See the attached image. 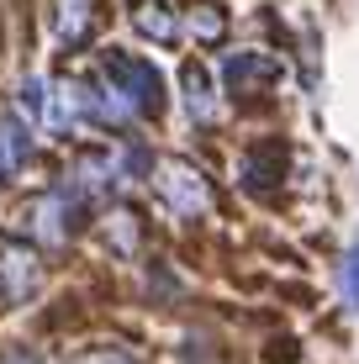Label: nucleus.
<instances>
[{
	"label": "nucleus",
	"mask_w": 359,
	"mask_h": 364,
	"mask_svg": "<svg viewBox=\"0 0 359 364\" xmlns=\"http://www.w3.org/2000/svg\"><path fill=\"white\" fill-rule=\"evenodd\" d=\"M37 222V237H43V248H58L69 237V196H43L32 211Z\"/></svg>",
	"instance_id": "0eeeda50"
},
{
	"label": "nucleus",
	"mask_w": 359,
	"mask_h": 364,
	"mask_svg": "<svg viewBox=\"0 0 359 364\" xmlns=\"http://www.w3.org/2000/svg\"><path fill=\"white\" fill-rule=\"evenodd\" d=\"M11 364H27V359H11Z\"/></svg>",
	"instance_id": "f8f14e48"
},
{
	"label": "nucleus",
	"mask_w": 359,
	"mask_h": 364,
	"mask_svg": "<svg viewBox=\"0 0 359 364\" xmlns=\"http://www.w3.org/2000/svg\"><path fill=\"white\" fill-rule=\"evenodd\" d=\"M132 27H138L143 37H154V43H175L180 37V16L169 6H154V0H148V6H132Z\"/></svg>",
	"instance_id": "1a4fd4ad"
},
{
	"label": "nucleus",
	"mask_w": 359,
	"mask_h": 364,
	"mask_svg": "<svg viewBox=\"0 0 359 364\" xmlns=\"http://www.w3.org/2000/svg\"><path fill=\"white\" fill-rule=\"evenodd\" d=\"M37 280H43V259L21 243H6V254H0V301H27L37 291Z\"/></svg>",
	"instance_id": "7ed1b4c3"
},
{
	"label": "nucleus",
	"mask_w": 359,
	"mask_h": 364,
	"mask_svg": "<svg viewBox=\"0 0 359 364\" xmlns=\"http://www.w3.org/2000/svg\"><path fill=\"white\" fill-rule=\"evenodd\" d=\"M275 58H264V53H232L227 64H222V80H227V90H259V85H269L275 80Z\"/></svg>",
	"instance_id": "39448f33"
},
{
	"label": "nucleus",
	"mask_w": 359,
	"mask_h": 364,
	"mask_svg": "<svg viewBox=\"0 0 359 364\" xmlns=\"http://www.w3.org/2000/svg\"><path fill=\"white\" fill-rule=\"evenodd\" d=\"M180 90H185V111H191L195 122H217V80L201 64H185Z\"/></svg>",
	"instance_id": "423d86ee"
},
{
	"label": "nucleus",
	"mask_w": 359,
	"mask_h": 364,
	"mask_svg": "<svg viewBox=\"0 0 359 364\" xmlns=\"http://www.w3.org/2000/svg\"><path fill=\"white\" fill-rule=\"evenodd\" d=\"M90 27H95V0H58L53 32H58V43H64V48H74Z\"/></svg>",
	"instance_id": "6e6552de"
},
{
	"label": "nucleus",
	"mask_w": 359,
	"mask_h": 364,
	"mask_svg": "<svg viewBox=\"0 0 359 364\" xmlns=\"http://www.w3.org/2000/svg\"><path fill=\"white\" fill-rule=\"evenodd\" d=\"M27 154H32V127L21 111H6L0 117V180H16L27 169Z\"/></svg>",
	"instance_id": "20e7f679"
},
{
	"label": "nucleus",
	"mask_w": 359,
	"mask_h": 364,
	"mask_svg": "<svg viewBox=\"0 0 359 364\" xmlns=\"http://www.w3.org/2000/svg\"><path fill=\"white\" fill-rule=\"evenodd\" d=\"M338 291H343V306L359 311V248H349L338 264Z\"/></svg>",
	"instance_id": "9b49d317"
},
{
	"label": "nucleus",
	"mask_w": 359,
	"mask_h": 364,
	"mask_svg": "<svg viewBox=\"0 0 359 364\" xmlns=\"http://www.w3.org/2000/svg\"><path fill=\"white\" fill-rule=\"evenodd\" d=\"M101 69H106L101 80L122 95V106H127L132 117H159V111H164V80H159L154 64L122 53V48H106V53H101Z\"/></svg>",
	"instance_id": "f257e3e1"
},
{
	"label": "nucleus",
	"mask_w": 359,
	"mask_h": 364,
	"mask_svg": "<svg viewBox=\"0 0 359 364\" xmlns=\"http://www.w3.org/2000/svg\"><path fill=\"white\" fill-rule=\"evenodd\" d=\"M180 27H191L195 37H206V43H212V37H222V27H227V16H222L217 6H191V16H185Z\"/></svg>",
	"instance_id": "9d476101"
},
{
	"label": "nucleus",
	"mask_w": 359,
	"mask_h": 364,
	"mask_svg": "<svg viewBox=\"0 0 359 364\" xmlns=\"http://www.w3.org/2000/svg\"><path fill=\"white\" fill-rule=\"evenodd\" d=\"M154 180H159V196H164V206L175 211V217H201L206 200H212V185L185 164V159H164V164L154 169Z\"/></svg>",
	"instance_id": "f03ea898"
}]
</instances>
